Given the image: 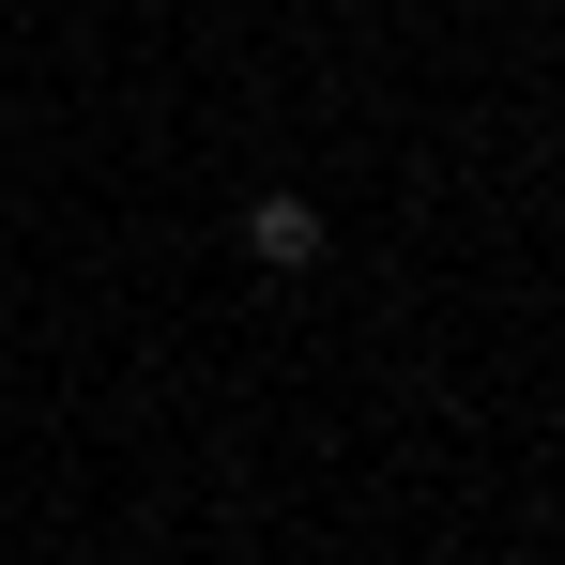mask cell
Listing matches in <instances>:
<instances>
[{
	"label": "cell",
	"mask_w": 565,
	"mask_h": 565,
	"mask_svg": "<svg viewBox=\"0 0 565 565\" xmlns=\"http://www.w3.org/2000/svg\"><path fill=\"white\" fill-rule=\"evenodd\" d=\"M245 260H260V276H306V260H321V199H260V214H245Z\"/></svg>",
	"instance_id": "6da1fadb"
}]
</instances>
